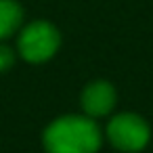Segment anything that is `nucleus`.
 <instances>
[{
	"instance_id": "6",
	"label": "nucleus",
	"mask_w": 153,
	"mask_h": 153,
	"mask_svg": "<svg viewBox=\"0 0 153 153\" xmlns=\"http://www.w3.org/2000/svg\"><path fill=\"white\" fill-rule=\"evenodd\" d=\"M13 63H15V53H13L7 44L0 42V74L7 71V69H11Z\"/></svg>"
},
{
	"instance_id": "4",
	"label": "nucleus",
	"mask_w": 153,
	"mask_h": 153,
	"mask_svg": "<svg viewBox=\"0 0 153 153\" xmlns=\"http://www.w3.org/2000/svg\"><path fill=\"white\" fill-rule=\"evenodd\" d=\"M80 101H82V109L86 111L88 117L107 115L115 105V88L105 80H97L84 88Z\"/></svg>"
},
{
	"instance_id": "5",
	"label": "nucleus",
	"mask_w": 153,
	"mask_h": 153,
	"mask_svg": "<svg viewBox=\"0 0 153 153\" xmlns=\"http://www.w3.org/2000/svg\"><path fill=\"white\" fill-rule=\"evenodd\" d=\"M23 23V9L17 0H0V42L11 38Z\"/></svg>"
},
{
	"instance_id": "2",
	"label": "nucleus",
	"mask_w": 153,
	"mask_h": 153,
	"mask_svg": "<svg viewBox=\"0 0 153 153\" xmlns=\"http://www.w3.org/2000/svg\"><path fill=\"white\" fill-rule=\"evenodd\" d=\"M61 36L57 27L48 21H32L19 34V55L30 63H44L59 51Z\"/></svg>"
},
{
	"instance_id": "3",
	"label": "nucleus",
	"mask_w": 153,
	"mask_h": 153,
	"mask_svg": "<svg viewBox=\"0 0 153 153\" xmlns=\"http://www.w3.org/2000/svg\"><path fill=\"white\" fill-rule=\"evenodd\" d=\"M149 126L136 113H120L107 124V138L120 151H140L149 143Z\"/></svg>"
},
{
	"instance_id": "1",
	"label": "nucleus",
	"mask_w": 153,
	"mask_h": 153,
	"mask_svg": "<svg viewBox=\"0 0 153 153\" xmlns=\"http://www.w3.org/2000/svg\"><path fill=\"white\" fill-rule=\"evenodd\" d=\"M48 153H97L101 130L88 115H63L44 130Z\"/></svg>"
}]
</instances>
